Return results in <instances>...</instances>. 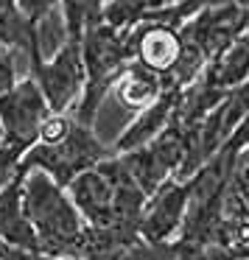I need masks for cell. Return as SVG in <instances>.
Masks as SVG:
<instances>
[{"mask_svg": "<svg viewBox=\"0 0 249 260\" xmlns=\"http://www.w3.org/2000/svg\"><path fill=\"white\" fill-rule=\"evenodd\" d=\"M112 92L126 109L140 112V109L151 107V104L165 92V81L160 79L157 73H151V70L129 62V68L123 70V76H120L118 84L112 87Z\"/></svg>", "mask_w": 249, "mask_h": 260, "instance_id": "5bb4252c", "label": "cell"}, {"mask_svg": "<svg viewBox=\"0 0 249 260\" xmlns=\"http://www.w3.org/2000/svg\"><path fill=\"white\" fill-rule=\"evenodd\" d=\"M81 62H84V90L73 109V118L84 126H96L101 104L112 95V87L129 68L126 31L98 23L81 37Z\"/></svg>", "mask_w": 249, "mask_h": 260, "instance_id": "277c9868", "label": "cell"}, {"mask_svg": "<svg viewBox=\"0 0 249 260\" xmlns=\"http://www.w3.org/2000/svg\"><path fill=\"white\" fill-rule=\"evenodd\" d=\"M17 6L31 25H40L48 14L59 9V0H17Z\"/></svg>", "mask_w": 249, "mask_h": 260, "instance_id": "d6986e66", "label": "cell"}, {"mask_svg": "<svg viewBox=\"0 0 249 260\" xmlns=\"http://www.w3.org/2000/svg\"><path fill=\"white\" fill-rule=\"evenodd\" d=\"M0 143H3V137H0Z\"/></svg>", "mask_w": 249, "mask_h": 260, "instance_id": "cb8c5ba5", "label": "cell"}, {"mask_svg": "<svg viewBox=\"0 0 249 260\" xmlns=\"http://www.w3.org/2000/svg\"><path fill=\"white\" fill-rule=\"evenodd\" d=\"M0 243L37 252V235L23 210V171L0 190Z\"/></svg>", "mask_w": 249, "mask_h": 260, "instance_id": "7c38bea8", "label": "cell"}, {"mask_svg": "<svg viewBox=\"0 0 249 260\" xmlns=\"http://www.w3.org/2000/svg\"><path fill=\"white\" fill-rule=\"evenodd\" d=\"M23 210L37 235V252L48 257L79 260L87 224L68 187L56 185L42 171H23Z\"/></svg>", "mask_w": 249, "mask_h": 260, "instance_id": "3957f363", "label": "cell"}, {"mask_svg": "<svg viewBox=\"0 0 249 260\" xmlns=\"http://www.w3.org/2000/svg\"><path fill=\"white\" fill-rule=\"evenodd\" d=\"M176 95H179V90H165L163 95H160L157 101L151 104V107L135 112V118L129 120V126H126V129L120 132L118 137H115L112 151H115V154L135 151V148L151 143L157 135H163V132L171 126V120H174Z\"/></svg>", "mask_w": 249, "mask_h": 260, "instance_id": "8fae6325", "label": "cell"}, {"mask_svg": "<svg viewBox=\"0 0 249 260\" xmlns=\"http://www.w3.org/2000/svg\"><path fill=\"white\" fill-rule=\"evenodd\" d=\"M202 76L224 92L243 84V81H249V31H243L221 53H215L207 62Z\"/></svg>", "mask_w": 249, "mask_h": 260, "instance_id": "4fadbf2b", "label": "cell"}, {"mask_svg": "<svg viewBox=\"0 0 249 260\" xmlns=\"http://www.w3.org/2000/svg\"><path fill=\"white\" fill-rule=\"evenodd\" d=\"M20 159H23V151L12 146H3L0 143V190L20 174Z\"/></svg>", "mask_w": 249, "mask_h": 260, "instance_id": "e0dca14e", "label": "cell"}, {"mask_svg": "<svg viewBox=\"0 0 249 260\" xmlns=\"http://www.w3.org/2000/svg\"><path fill=\"white\" fill-rule=\"evenodd\" d=\"M120 260H191V243L174 238V241H137Z\"/></svg>", "mask_w": 249, "mask_h": 260, "instance_id": "2e32d148", "label": "cell"}, {"mask_svg": "<svg viewBox=\"0 0 249 260\" xmlns=\"http://www.w3.org/2000/svg\"><path fill=\"white\" fill-rule=\"evenodd\" d=\"M68 193L87 226H115L129 232H137V221L148 199L123 168L118 154L79 174L68 185Z\"/></svg>", "mask_w": 249, "mask_h": 260, "instance_id": "7a4b0ae2", "label": "cell"}, {"mask_svg": "<svg viewBox=\"0 0 249 260\" xmlns=\"http://www.w3.org/2000/svg\"><path fill=\"white\" fill-rule=\"evenodd\" d=\"M59 17H62L68 40H81L90 28L101 23L104 0H59Z\"/></svg>", "mask_w": 249, "mask_h": 260, "instance_id": "9a60e30c", "label": "cell"}, {"mask_svg": "<svg viewBox=\"0 0 249 260\" xmlns=\"http://www.w3.org/2000/svg\"><path fill=\"white\" fill-rule=\"evenodd\" d=\"M182 51L179 28L154 23V20H140L126 31V53H129L132 64L157 73L165 81V76L174 70L176 59Z\"/></svg>", "mask_w": 249, "mask_h": 260, "instance_id": "30bf717a", "label": "cell"}, {"mask_svg": "<svg viewBox=\"0 0 249 260\" xmlns=\"http://www.w3.org/2000/svg\"><path fill=\"white\" fill-rule=\"evenodd\" d=\"M51 115L45 95L31 76L14 81V87L0 98V137L3 146L28 151L40 140V129Z\"/></svg>", "mask_w": 249, "mask_h": 260, "instance_id": "8992f818", "label": "cell"}, {"mask_svg": "<svg viewBox=\"0 0 249 260\" xmlns=\"http://www.w3.org/2000/svg\"><path fill=\"white\" fill-rule=\"evenodd\" d=\"M0 260H62V257H48L42 252H31V249H17L9 243H0Z\"/></svg>", "mask_w": 249, "mask_h": 260, "instance_id": "ffe728a7", "label": "cell"}, {"mask_svg": "<svg viewBox=\"0 0 249 260\" xmlns=\"http://www.w3.org/2000/svg\"><path fill=\"white\" fill-rule=\"evenodd\" d=\"M188 199H191V182L188 179H168L160 185L143 204L137 235L140 241H174L179 238L188 215Z\"/></svg>", "mask_w": 249, "mask_h": 260, "instance_id": "9c48e42d", "label": "cell"}, {"mask_svg": "<svg viewBox=\"0 0 249 260\" xmlns=\"http://www.w3.org/2000/svg\"><path fill=\"white\" fill-rule=\"evenodd\" d=\"M243 31H246V9L235 6L230 0H219V3H210L196 17L188 20L179 28V37L191 42L193 48H199L210 62L215 53H221Z\"/></svg>", "mask_w": 249, "mask_h": 260, "instance_id": "ba28073f", "label": "cell"}, {"mask_svg": "<svg viewBox=\"0 0 249 260\" xmlns=\"http://www.w3.org/2000/svg\"><path fill=\"white\" fill-rule=\"evenodd\" d=\"M232 260H249V257H232Z\"/></svg>", "mask_w": 249, "mask_h": 260, "instance_id": "603a6c76", "label": "cell"}, {"mask_svg": "<svg viewBox=\"0 0 249 260\" xmlns=\"http://www.w3.org/2000/svg\"><path fill=\"white\" fill-rule=\"evenodd\" d=\"M246 31H249V12H246Z\"/></svg>", "mask_w": 249, "mask_h": 260, "instance_id": "7402d4cb", "label": "cell"}, {"mask_svg": "<svg viewBox=\"0 0 249 260\" xmlns=\"http://www.w3.org/2000/svg\"><path fill=\"white\" fill-rule=\"evenodd\" d=\"M112 154V146L98 140L92 126L79 123L73 112H51L40 129V140L20 159V171H42L56 185L68 187L79 174Z\"/></svg>", "mask_w": 249, "mask_h": 260, "instance_id": "6da1fadb", "label": "cell"}, {"mask_svg": "<svg viewBox=\"0 0 249 260\" xmlns=\"http://www.w3.org/2000/svg\"><path fill=\"white\" fill-rule=\"evenodd\" d=\"M17 53H9V51H0V98L6 95L9 90L14 87V81L20 79V70H17ZM23 64L28 68V62L23 59Z\"/></svg>", "mask_w": 249, "mask_h": 260, "instance_id": "ac0fdd59", "label": "cell"}, {"mask_svg": "<svg viewBox=\"0 0 249 260\" xmlns=\"http://www.w3.org/2000/svg\"><path fill=\"white\" fill-rule=\"evenodd\" d=\"M104 3H107V0H104Z\"/></svg>", "mask_w": 249, "mask_h": 260, "instance_id": "d4e9b609", "label": "cell"}, {"mask_svg": "<svg viewBox=\"0 0 249 260\" xmlns=\"http://www.w3.org/2000/svg\"><path fill=\"white\" fill-rule=\"evenodd\" d=\"M25 76L37 81L51 112H73L84 90L81 40H65L48 59L31 56Z\"/></svg>", "mask_w": 249, "mask_h": 260, "instance_id": "5b68a950", "label": "cell"}, {"mask_svg": "<svg viewBox=\"0 0 249 260\" xmlns=\"http://www.w3.org/2000/svg\"><path fill=\"white\" fill-rule=\"evenodd\" d=\"M129 176L137 182L146 196H151L160 185L174 179L179 174L182 157H185V132L171 123L163 135H157L151 143L135 148V151L118 154Z\"/></svg>", "mask_w": 249, "mask_h": 260, "instance_id": "52a82bcc", "label": "cell"}, {"mask_svg": "<svg viewBox=\"0 0 249 260\" xmlns=\"http://www.w3.org/2000/svg\"><path fill=\"white\" fill-rule=\"evenodd\" d=\"M135 3H137V9H140V14L146 17V14H151V12H163V9L179 6V3H185V0H135Z\"/></svg>", "mask_w": 249, "mask_h": 260, "instance_id": "44dd1931", "label": "cell"}]
</instances>
